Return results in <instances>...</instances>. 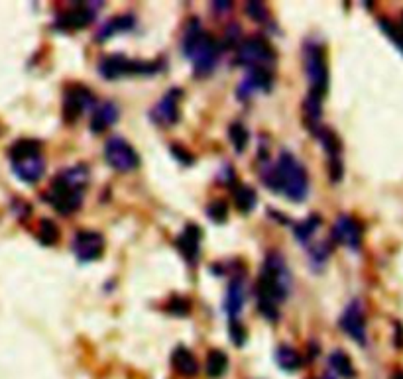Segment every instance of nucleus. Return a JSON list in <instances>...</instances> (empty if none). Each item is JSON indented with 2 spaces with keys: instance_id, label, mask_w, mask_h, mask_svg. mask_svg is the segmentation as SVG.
<instances>
[{
  "instance_id": "nucleus-1",
  "label": "nucleus",
  "mask_w": 403,
  "mask_h": 379,
  "mask_svg": "<svg viewBox=\"0 0 403 379\" xmlns=\"http://www.w3.org/2000/svg\"><path fill=\"white\" fill-rule=\"evenodd\" d=\"M261 183L273 193L284 195L291 203H303L309 195V173L305 165L294 153L282 152L277 162L270 165L268 160L261 162Z\"/></svg>"
},
{
  "instance_id": "nucleus-19",
  "label": "nucleus",
  "mask_w": 403,
  "mask_h": 379,
  "mask_svg": "<svg viewBox=\"0 0 403 379\" xmlns=\"http://www.w3.org/2000/svg\"><path fill=\"white\" fill-rule=\"evenodd\" d=\"M244 301H246V279L242 273H238L232 277L225 297V311L229 314V318H238V314L244 309Z\"/></svg>"
},
{
  "instance_id": "nucleus-38",
  "label": "nucleus",
  "mask_w": 403,
  "mask_h": 379,
  "mask_svg": "<svg viewBox=\"0 0 403 379\" xmlns=\"http://www.w3.org/2000/svg\"><path fill=\"white\" fill-rule=\"evenodd\" d=\"M393 344H395V348H400V350H403V325L402 323H393Z\"/></svg>"
},
{
  "instance_id": "nucleus-16",
  "label": "nucleus",
  "mask_w": 403,
  "mask_h": 379,
  "mask_svg": "<svg viewBox=\"0 0 403 379\" xmlns=\"http://www.w3.org/2000/svg\"><path fill=\"white\" fill-rule=\"evenodd\" d=\"M201 238H203V232L197 224H187L181 234L175 238V246L179 249V254L183 256V260L189 265H195L199 260V254H201Z\"/></svg>"
},
{
  "instance_id": "nucleus-21",
  "label": "nucleus",
  "mask_w": 403,
  "mask_h": 379,
  "mask_svg": "<svg viewBox=\"0 0 403 379\" xmlns=\"http://www.w3.org/2000/svg\"><path fill=\"white\" fill-rule=\"evenodd\" d=\"M136 26V18L132 14H122V16H114L110 18L109 22L102 24V28L97 32V42H107L114 33L120 32H130L132 28Z\"/></svg>"
},
{
  "instance_id": "nucleus-26",
  "label": "nucleus",
  "mask_w": 403,
  "mask_h": 379,
  "mask_svg": "<svg viewBox=\"0 0 403 379\" xmlns=\"http://www.w3.org/2000/svg\"><path fill=\"white\" fill-rule=\"evenodd\" d=\"M321 226H323V218L319 217V215H311V217H307L303 222H297V224H295L294 236L299 240V244L307 246L309 240L315 236Z\"/></svg>"
},
{
  "instance_id": "nucleus-22",
  "label": "nucleus",
  "mask_w": 403,
  "mask_h": 379,
  "mask_svg": "<svg viewBox=\"0 0 403 379\" xmlns=\"http://www.w3.org/2000/svg\"><path fill=\"white\" fill-rule=\"evenodd\" d=\"M317 140L321 141L323 150L328 155V162H337V160H342L340 153H342V141L337 136V132L330 130V128H325V126H319L315 132H313Z\"/></svg>"
},
{
  "instance_id": "nucleus-41",
  "label": "nucleus",
  "mask_w": 403,
  "mask_h": 379,
  "mask_svg": "<svg viewBox=\"0 0 403 379\" xmlns=\"http://www.w3.org/2000/svg\"><path fill=\"white\" fill-rule=\"evenodd\" d=\"M400 30L403 32V14H402V24H400Z\"/></svg>"
},
{
  "instance_id": "nucleus-27",
  "label": "nucleus",
  "mask_w": 403,
  "mask_h": 379,
  "mask_svg": "<svg viewBox=\"0 0 403 379\" xmlns=\"http://www.w3.org/2000/svg\"><path fill=\"white\" fill-rule=\"evenodd\" d=\"M205 369H207V376L211 379L222 378L229 369V356L222 350H211L207 354Z\"/></svg>"
},
{
  "instance_id": "nucleus-34",
  "label": "nucleus",
  "mask_w": 403,
  "mask_h": 379,
  "mask_svg": "<svg viewBox=\"0 0 403 379\" xmlns=\"http://www.w3.org/2000/svg\"><path fill=\"white\" fill-rule=\"evenodd\" d=\"M229 332H230V340H232V344L234 346H244V342H246V338H248V332H246V328L244 325L240 323L238 318H230V325H229Z\"/></svg>"
},
{
  "instance_id": "nucleus-14",
  "label": "nucleus",
  "mask_w": 403,
  "mask_h": 379,
  "mask_svg": "<svg viewBox=\"0 0 403 379\" xmlns=\"http://www.w3.org/2000/svg\"><path fill=\"white\" fill-rule=\"evenodd\" d=\"M333 242L342 244L352 252H358L362 248V238H364V228L358 220L350 215H338V218L333 224Z\"/></svg>"
},
{
  "instance_id": "nucleus-29",
  "label": "nucleus",
  "mask_w": 403,
  "mask_h": 379,
  "mask_svg": "<svg viewBox=\"0 0 403 379\" xmlns=\"http://www.w3.org/2000/svg\"><path fill=\"white\" fill-rule=\"evenodd\" d=\"M229 138L236 153H242L246 150L248 141H250V132H248V128L242 122H232L229 128Z\"/></svg>"
},
{
  "instance_id": "nucleus-33",
  "label": "nucleus",
  "mask_w": 403,
  "mask_h": 379,
  "mask_svg": "<svg viewBox=\"0 0 403 379\" xmlns=\"http://www.w3.org/2000/svg\"><path fill=\"white\" fill-rule=\"evenodd\" d=\"M246 14L256 22H270V10L264 2H246Z\"/></svg>"
},
{
  "instance_id": "nucleus-35",
  "label": "nucleus",
  "mask_w": 403,
  "mask_h": 379,
  "mask_svg": "<svg viewBox=\"0 0 403 379\" xmlns=\"http://www.w3.org/2000/svg\"><path fill=\"white\" fill-rule=\"evenodd\" d=\"M167 313L175 314V316H187L191 313V301L187 297H174L167 303Z\"/></svg>"
},
{
  "instance_id": "nucleus-36",
  "label": "nucleus",
  "mask_w": 403,
  "mask_h": 379,
  "mask_svg": "<svg viewBox=\"0 0 403 379\" xmlns=\"http://www.w3.org/2000/svg\"><path fill=\"white\" fill-rule=\"evenodd\" d=\"M330 246L325 244V242H319L315 244L313 248L309 249V256H311V261L315 263V265H323L325 261L328 260V256H330Z\"/></svg>"
},
{
  "instance_id": "nucleus-6",
  "label": "nucleus",
  "mask_w": 403,
  "mask_h": 379,
  "mask_svg": "<svg viewBox=\"0 0 403 379\" xmlns=\"http://www.w3.org/2000/svg\"><path fill=\"white\" fill-rule=\"evenodd\" d=\"M164 67L165 63L162 59L160 61H136V59H128L122 54H112L100 59L98 73L102 79L116 81L120 77L126 75H153V73L162 71Z\"/></svg>"
},
{
  "instance_id": "nucleus-28",
  "label": "nucleus",
  "mask_w": 403,
  "mask_h": 379,
  "mask_svg": "<svg viewBox=\"0 0 403 379\" xmlns=\"http://www.w3.org/2000/svg\"><path fill=\"white\" fill-rule=\"evenodd\" d=\"M328 366H330L333 371L338 373L342 379L356 378V371H354V366H352V359H350L342 350H335V352L328 356Z\"/></svg>"
},
{
  "instance_id": "nucleus-2",
  "label": "nucleus",
  "mask_w": 403,
  "mask_h": 379,
  "mask_svg": "<svg viewBox=\"0 0 403 379\" xmlns=\"http://www.w3.org/2000/svg\"><path fill=\"white\" fill-rule=\"evenodd\" d=\"M89 177L91 173H89L87 165H83V163L63 169L61 173L54 177L44 199L54 206L55 212H59L61 217H69L83 206V199H85L83 193L87 189Z\"/></svg>"
},
{
  "instance_id": "nucleus-18",
  "label": "nucleus",
  "mask_w": 403,
  "mask_h": 379,
  "mask_svg": "<svg viewBox=\"0 0 403 379\" xmlns=\"http://www.w3.org/2000/svg\"><path fill=\"white\" fill-rule=\"evenodd\" d=\"M120 118V109L116 102H112V100H107V102H102L100 107L95 109L93 112V116H91V122H89V130L93 132V134H102V132H107L109 128H112Z\"/></svg>"
},
{
  "instance_id": "nucleus-11",
  "label": "nucleus",
  "mask_w": 403,
  "mask_h": 379,
  "mask_svg": "<svg viewBox=\"0 0 403 379\" xmlns=\"http://www.w3.org/2000/svg\"><path fill=\"white\" fill-rule=\"evenodd\" d=\"M338 326H340V330H344L356 344L366 346L368 336H366V314H364L362 301L354 299V301H350V303L347 304L344 313L340 314Z\"/></svg>"
},
{
  "instance_id": "nucleus-4",
  "label": "nucleus",
  "mask_w": 403,
  "mask_h": 379,
  "mask_svg": "<svg viewBox=\"0 0 403 379\" xmlns=\"http://www.w3.org/2000/svg\"><path fill=\"white\" fill-rule=\"evenodd\" d=\"M258 303L277 307L284 303L291 291V275L287 270L284 256L277 252H270L261 263L260 277H258Z\"/></svg>"
},
{
  "instance_id": "nucleus-5",
  "label": "nucleus",
  "mask_w": 403,
  "mask_h": 379,
  "mask_svg": "<svg viewBox=\"0 0 403 379\" xmlns=\"http://www.w3.org/2000/svg\"><path fill=\"white\" fill-rule=\"evenodd\" d=\"M303 67L309 83V95L325 98L328 91V65L325 57V45L317 40L303 44Z\"/></svg>"
},
{
  "instance_id": "nucleus-25",
  "label": "nucleus",
  "mask_w": 403,
  "mask_h": 379,
  "mask_svg": "<svg viewBox=\"0 0 403 379\" xmlns=\"http://www.w3.org/2000/svg\"><path fill=\"white\" fill-rule=\"evenodd\" d=\"M40 153H42V141L32 140V138H22V140L12 144L10 150H8V157H10V162H18V160L40 155Z\"/></svg>"
},
{
  "instance_id": "nucleus-15",
  "label": "nucleus",
  "mask_w": 403,
  "mask_h": 379,
  "mask_svg": "<svg viewBox=\"0 0 403 379\" xmlns=\"http://www.w3.org/2000/svg\"><path fill=\"white\" fill-rule=\"evenodd\" d=\"M273 87V69L272 67H254V69H248L246 77L242 79V83L238 85V98L242 100H248V98L256 93V91H261V93H268L272 91Z\"/></svg>"
},
{
  "instance_id": "nucleus-30",
  "label": "nucleus",
  "mask_w": 403,
  "mask_h": 379,
  "mask_svg": "<svg viewBox=\"0 0 403 379\" xmlns=\"http://www.w3.org/2000/svg\"><path fill=\"white\" fill-rule=\"evenodd\" d=\"M38 240H40V244H44V246H54L55 242L59 240V228H57L54 220L44 218V220L40 222Z\"/></svg>"
},
{
  "instance_id": "nucleus-37",
  "label": "nucleus",
  "mask_w": 403,
  "mask_h": 379,
  "mask_svg": "<svg viewBox=\"0 0 403 379\" xmlns=\"http://www.w3.org/2000/svg\"><path fill=\"white\" fill-rule=\"evenodd\" d=\"M172 153H174L175 160H177L179 163H183V165H193V162H195V155L187 152L185 148L177 146V144H174V146H172Z\"/></svg>"
},
{
  "instance_id": "nucleus-39",
  "label": "nucleus",
  "mask_w": 403,
  "mask_h": 379,
  "mask_svg": "<svg viewBox=\"0 0 403 379\" xmlns=\"http://www.w3.org/2000/svg\"><path fill=\"white\" fill-rule=\"evenodd\" d=\"M213 6H215V10L227 12V10H230V6H232V2H213Z\"/></svg>"
},
{
  "instance_id": "nucleus-24",
  "label": "nucleus",
  "mask_w": 403,
  "mask_h": 379,
  "mask_svg": "<svg viewBox=\"0 0 403 379\" xmlns=\"http://www.w3.org/2000/svg\"><path fill=\"white\" fill-rule=\"evenodd\" d=\"M273 357H275V364L284 369V371H297V369H301V366H303V357H301V354H299L295 348L287 346V344L277 346Z\"/></svg>"
},
{
  "instance_id": "nucleus-42",
  "label": "nucleus",
  "mask_w": 403,
  "mask_h": 379,
  "mask_svg": "<svg viewBox=\"0 0 403 379\" xmlns=\"http://www.w3.org/2000/svg\"><path fill=\"white\" fill-rule=\"evenodd\" d=\"M323 379H335V378H333V376H325V378H323Z\"/></svg>"
},
{
  "instance_id": "nucleus-9",
  "label": "nucleus",
  "mask_w": 403,
  "mask_h": 379,
  "mask_svg": "<svg viewBox=\"0 0 403 379\" xmlns=\"http://www.w3.org/2000/svg\"><path fill=\"white\" fill-rule=\"evenodd\" d=\"M105 160L114 171L128 173L140 167V155L132 148L130 141H126L120 136H112L105 144Z\"/></svg>"
},
{
  "instance_id": "nucleus-17",
  "label": "nucleus",
  "mask_w": 403,
  "mask_h": 379,
  "mask_svg": "<svg viewBox=\"0 0 403 379\" xmlns=\"http://www.w3.org/2000/svg\"><path fill=\"white\" fill-rule=\"evenodd\" d=\"M12 163V171L14 175L24 181V183H38L45 173V160L44 155H32V157H24V160H18V162Z\"/></svg>"
},
{
  "instance_id": "nucleus-7",
  "label": "nucleus",
  "mask_w": 403,
  "mask_h": 379,
  "mask_svg": "<svg viewBox=\"0 0 403 379\" xmlns=\"http://www.w3.org/2000/svg\"><path fill=\"white\" fill-rule=\"evenodd\" d=\"M277 59L275 49L268 40H264L261 36H252L248 40H244L240 44L236 52V63L246 69L254 67H272Z\"/></svg>"
},
{
  "instance_id": "nucleus-20",
  "label": "nucleus",
  "mask_w": 403,
  "mask_h": 379,
  "mask_svg": "<svg viewBox=\"0 0 403 379\" xmlns=\"http://www.w3.org/2000/svg\"><path fill=\"white\" fill-rule=\"evenodd\" d=\"M172 366L183 378H195L197 373H199V369H201L195 354L185 346L175 348L174 354H172Z\"/></svg>"
},
{
  "instance_id": "nucleus-10",
  "label": "nucleus",
  "mask_w": 403,
  "mask_h": 379,
  "mask_svg": "<svg viewBox=\"0 0 403 379\" xmlns=\"http://www.w3.org/2000/svg\"><path fill=\"white\" fill-rule=\"evenodd\" d=\"M100 6H102V2H79V4H73L71 8L63 10L55 18V30L77 32V30L87 28L89 24L95 20Z\"/></svg>"
},
{
  "instance_id": "nucleus-8",
  "label": "nucleus",
  "mask_w": 403,
  "mask_h": 379,
  "mask_svg": "<svg viewBox=\"0 0 403 379\" xmlns=\"http://www.w3.org/2000/svg\"><path fill=\"white\" fill-rule=\"evenodd\" d=\"M97 105L95 100V93L87 88L81 83L69 85L63 91V105H61V116L66 124H75L77 120L81 118V114L85 110L93 109Z\"/></svg>"
},
{
  "instance_id": "nucleus-3",
  "label": "nucleus",
  "mask_w": 403,
  "mask_h": 379,
  "mask_svg": "<svg viewBox=\"0 0 403 379\" xmlns=\"http://www.w3.org/2000/svg\"><path fill=\"white\" fill-rule=\"evenodd\" d=\"M181 52L187 59L193 63L195 77H208L218 63L220 57V47L215 42V38L207 33L197 20H191L183 33L181 42Z\"/></svg>"
},
{
  "instance_id": "nucleus-31",
  "label": "nucleus",
  "mask_w": 403,
  "mask_h": 379,
  "mask_svg": "<svg viewBox=\"0 0 403 379\" xmlns=\"http://www.w3.org/2000/svg\"><path fill=\"white\" fill-rule=\"evenodd\" d=\"M207 217L215 222V224H225L229 220V205L225 201H213L211 205L207 206Z\"/></svg>"
},
{
  "instance_id": "nucleus-12",
  "label": "nucleus",
  "mask_w": 403,
  "mask_h": 379,
  "mask_svg": "<svg viewBox=\"0 0 403 379\" xmlns=\"http://www.w3.org/2000/svg\"><path fill=\"white\" fill-rule=\"evenodd\" d=\"M105 236L95 230H81L73 238V254L81 263H91L102 258L105 254Z\"/></svg>"
},
{
  "instance_id": "nucleus-13",
  "label": "nucleus",
  "mask_w": 403,
  "mask_h": 379,
  "mask_svg": "<svg viewBox=\"0 0 403 379\" xmlns=\"http://www.w3.org/2000/svg\"><path fill=\"white\" fill-rule=\"evenodd\" d=\"M181 97H183V91L181 88H172L167 91L162 100L150 110V120H152L155 126L160 128H169L179 122V102H181Z\"/></svg>"
},
{
  "instance_id": "nucleus-32",
  "label": "nucleus",
  "mask_w": 403,
  "mask_h": 379,
  "mask_svg": "<svg viewBox=\"0 0 403 379\" xmlns=\"http://www.w3.org/2000/svg\"><path fill=\"white\" fill-rule=\"evenodd\" d=\"M378 24H380L381 32L386 33V36L390 38V42H393V44H395V47H397V49H400V52L403 54V32L402 30H400V28H397V26H395L393 22H390L388 18H380V20H378Z\"/></svg>"
},
{
  "instance_id": "nucleus-40",
  "label": "nucleus",
  "mask_w": 403,
  "mask_h": 379,
  "mask_svg": "<svg viewBox=\"0 0 403 379\" xmlns=\"http://www.w3.org/2000/svg\"><path fill=\"white\" fill-rule=\"evenodd\" d=\"M392 379H403V369H397V371H393Z\"/></svg>"
},
{
  "instance_id": "nucleus-23",
  "label": "nucleus",
  "mask_w": 403,
  "mask_h": 379,
  "mask_svg": "<svg viewBox=\"0 0 403 379\" xmlns=\"http://www.w3.org/2000/svg\"><path fill=\"white\" fill-rule=\"evenodd\" d=\"M232 199H234V206L238 208L242 215L252 212L256 208V205H258V195L248 185H234L232 187Z\"/></svg>"
}]
</instances>
